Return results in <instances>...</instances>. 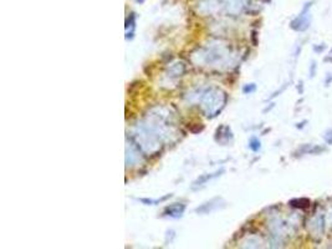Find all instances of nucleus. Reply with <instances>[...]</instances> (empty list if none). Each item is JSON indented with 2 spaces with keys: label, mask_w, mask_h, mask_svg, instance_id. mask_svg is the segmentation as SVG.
<instances>
[{
  "label": "nucleus",
  "mask_w": 332,
  "mask_h": 249,
  "mask_svg": "<svg viewBox=\"0 0 332 249\" xmlns=\"http://www.w3.org/2000/svg\"><path fill=\"white\" fill-rule=\"evenodd\" d=\"M312 6V2H308V4L304 6L302 12H300L298 18L292 20L291 22V28L296 32H305L308 29L311 22V14H310V8Z\"/></svg>",
  "instance_id": "nucleus-1"
},
{
  "label": "nucleus",
  "mask_w": 332,
  "mask_h": 249,
  "mask_svg": "<svg viewBox=\"0 0 332 249\" xmlns=\"http://www.w3.org/2000/svg\"><path fill=\"white\" fill-rule=\"evenodd\" d=\"M308 230L315 238H321L325 232V217L322 214H316L308 222Z\"/></svg>",
  "instance_id": "nucleus-2"
},
{
  "label": "nucleus",
  "mask_w": 332,
  "mask_h": 249,
  "mask_svg": "<svg viewBox=\"0 0 332 249\" xmlns=\"http://www.w3.org/2000/svg\"><path fill=\"white\" fill-rule=\"evenodd\" d=\"M183 212H184V206L173 204L166 208V213H168L167 216H170V217H180Z\"/></svg>",
  "instance_id": "nucleus-3"
},
{
  "label": "nucleus",
  "mask_w": 332,
  "mask_h": 249,
  "mask_svg": "<svg viewBox=\"0 0 332 249\" xmlns=\"http://www.w3.org/2000/svg\"><path fill=\"white\" fill-rule=\"evenodd\" d=\"M250 148L254 150V151H258L260 148V142L258 141L256 138H252V141L250 142Z\"/></svg>",
  "instance_id": "nucleus-4"
},
{
  "label": "nucleus",
  "mask_w": 332,
  "mask_h": 249,
  "mask_svg": "<svg viewBox=\"0 0 332 249\" xmlns=\"http://www.w3.org/2000/svg\"><path fill=\"white\" fill-rule=\"evenodd\" d=\"M325 140H326V142H328V144H332V136H330V131L326 132V134H325Z\"/></svg>",
  "instance_id": "nucleus-5"
},
{
  "label": "nucleus",
  "mask_w": 332,
  "mask_h": 249,
  "mask_svg": "<svg viewBox=\"0 0 332 249\" xmlns=\"http://www.w3.org/2000/svg\"><path fill=\"white\" fill-rule=\"evenodd\" d=\"M330 224H331V227H332V210H331V213H330Z\"/></svg>",
  "instance_id": "nucleus-6"
}]
</instances>
